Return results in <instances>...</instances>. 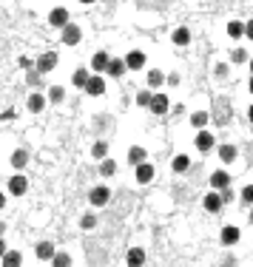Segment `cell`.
I'll list each match as a JSON object with an SVG mask.
<instances>
[{
    "label": "cell",
    "instance_id": "cell-25",
    "mask_svg": "<svg viewBox=\"0 0 253 267\" xmlns=\"http://www.w3.org/2000/svg\"><path fill=\"white\" fill-rule=\"evenodd\" d=\"M105 153H108V142H94V148H91V156L94 159H105Z\"/></svg>",
    "mask_w": 253,
    "mask_h": 267
},
{
    "label": "cell",
    "instance_id": "cell-29",
    "mask_svg": "<svg viewBox=\"0 0 253 267\" xmlns=\"http://www.w3.org/2000/svg\"><path fill=\"white\" fill-rule=\"evenodd\" d=\"M100 171H102V176H114V173H117V162H114V159H102Z\"/></svg>",
    "mask_w": 253,
    "mask_h": 267
},
{
    "label": "cell",
    "instance_id": "cell-15",
    "mask_svg": "<svg viewBox=\"0 0 253 267\" xmlns=\"http://www.w3.org/2000/svg\"><path fill=\"white\" fill-rule=\"evenodd\" d=\"M105 74H111V77H122V74H125V60H108Z\"/></svg>",
    "mask_w": 253,
    "mask_h": 267
},
{
    "label": "cell",
    "instance_id": "cell-1",
    "mask_svg": "<svg viewBox=\"0 0 253 267\" xmlns=\"http://www.w3.org/2000/svg\"><path fill=\"white\" fill-rule=\"evenodd\" d=\"M85 91H88V97H102L105 94V80L100 74H91L88 83H85Z\"/></svg>",
    "mask_w": 253,
    "mask_h": 267
},
{
    "label": "cell",
    "instance_id": "cell-22",
    "mask_svg": "<svg viewBox=\"0 0 253 267\" xmlns=\"http://www.w3.org/2000/svg\"><path fill=\"white\" fill-rule=\"evenodd\" d=\"M219 156H222V162H234L236 159V145H222Z\"/></svg>",
    "mask_w": 253,
    "mask_h": 267
},
{
    "label": "cell",
    "instance_id": "cell-36",
    "mask_svg": "<svg viewBox=\"0 0 253 267\" xmlns=\"http://www.w3.org/2000/svg\"><path fill=\"white\" fill-rule=\"evenodd\" d=\"M94 225H97V219L91 216V213H88V216H83V228H85V230H91Z\"/></svg>",
    "mask_w": 253,
    "mask_h": 267
},
{
    "label": "cell",
    "instance_id": "cell-4",
    "mask_svg": "<svg viewBox=\"0 0 253 267\" xmlns=\"http://www.w3.org/2000/svg\"><path fill=\"white\" fill-rule=\"evenodd\" d=\"M154 179V165L148 162V159H142L139 165H136V182L139 185H148Z\"/></svg>",
    "mask_w": 253,
    "mask_h": 267
},
{
    "label": "cell",
    "instance_id": "cell-23",
    "mask_svg": "<svg viewBox=\"0 0 253 267\" xmlns=\"http://www.w3.org/2000/svg\"><path fill=\"white\" fill-rule=\"evenodd\" d=\"M0 259H3V265H6V267H17L20 262H23V259H20V253H17V250H12V253H3Z\"/></svg>",
    "mask_w": 253,
    "mask_h": 267
},
{
    "label": "cell",
    "instance_id": "cell-18",
    "mask_svg": "<svg viewBox=\"0 0 253 267\" xmlns=\"http://www.w3.org/2000/svg\"><path fill=\"white\" fill-rule=\"evenodd\" d=\"M171 168H174L176 173H185L188 168H191V159H188L185 153H179V156H174V162H171Z\"/></svg>",
    "mask_w": 253,
    "mask_h": 267
},
{
    "label": "cell",
    "instance_id": "cell-32",
    "mask_svg": "<svg viewBox=\"0 0 253 267\" xmlns=\"http://www.w3.org/2000/svg\"><path fill=\"white\" fill-rule=\"evenodd\" d=\"M148 102H151V91L145 88V91H139V94H136V105H142V108H148Z\"/></svg>",
    "mask_w": 253,
    "mask_h": 267
},
{
    "label": "cell",
    "instance_id": "cell-2",
    "mask_svg": "<svg viewBox=\"0 0 253 267\" xmlns=\"http://www.w3.org/2000/svg\"><path fill=\"white\" fill-rule=\"evenodd\" d=\"M80 37H83L80 26H74V23H66V26H63V43H66V46H77Z\"/></svg>",
    "mask_w": 253,
    "mask_h": 267
},
{
    "label": "cell",
    "instance_id": "cell-6",
    "mask_svg": "<svg viewBox=\"0 0 253 267\" xmlns=\"http://www.w3.org/2000/svg\"><path fill=\"white\" fill-rule=\"evenodd\" d=\"M148 108H151L154 114H165L171 108V100L165 94H151V102H148Z\"/></svg>",
    "mask_w": 253,
    "mask_h": 267
},
{
    "label": "cell",
    "instance_id": "cell-9",
    "mask_svg": "<svg viewBox=\"0 0 253 267\" xmlns=\"http://www.w3.org/2000/svg\"><path fill=\"white\" fill-rule=\"evenodd\" d=\"M26 188H29V179H26V176H12V179H9V191H12V196H23Z\"/></svg>",
    "mask_w": 253,
    "mask_h": 267
},
{
    "label": "cell",
    "instance_id": "cell-21",
    "mask_svg": "<svg viewBox=\"0 0 253 267\" xmlns=\"http://www.w3.org/2000/svg\"><path fill=\"white\" fill-rule=\"evenodd\" d=\"M43 105H46V100H43L40 94H32V97H29V111H32V114H40Z\"/></svg>",
    "mask_w": 253,
    "mask_h": 267
},
{
    "label": "cell",
    "instance_id": "cell-46",
    "mask_svg": "<svg viewBox=\"0 0 253 267\" xmlns=\"http://www.w3.org/2000/svg\"><path fill=\"white\" fill-rule=\"evenodd\" d=\"M251 225H253V210H251Z\"/></svg>",
    "mask_w": 253,
    "mask_h": 267
},
{
    "label": "cell",
    "instance_id": "cell-14",
    "mask_svg": "<svg viewBox=\"0 0 253 267\" xmlns=\"http://www.w3.org/2000/svg\"><path fill=\"white\" fill-rule=\"evenodd\" d=\"M125 262H128V265H134V267L145 265V250H142V248H131L128 256H125Z\"/></svg>",
    "mask_w": 253,
    "mask_h": 267
},
{
    "label": "cell",
    "instance_id": "cell-44",
    "mask_svg": "<svg viewBox=\"0 0 253 267\" xmlns=\"http://www.w3.org/2000/svg\"><path fill=\"white\" fill-rule=\"evenodd\" d=\"M80 3H85V6H91V3H94V0H80Z\"/></svg>",
    "mask_w": 253,
    "mask_h": 267
},
{
    "label": "cell",
    "instance_id": "cell-26",
    "mask_svg": "<svg viewBox=\"0 0 253 267\" xmlns=\"http://www.w3.org/2000/svg\"><path fill=\"white\" fill-rule=\"evenodd\" d=\"M142 159H148L142 148H131V151H128V162H131V165H139Z\"/></svg>",
    "mask_w": 253,
    "mask_h": 267
},
{
    "label": "cell",
    "instance_id": "cell-28",
    "mask_svg": "<svg viewBox=\"0 0 253 267\" xmlns=\"http://www.w3.org/2000/svg\"><path fill=\"white\" fill-rule=\"evenodd\" d=\"M191 122H194V125H196V128H205V125H208V122H211V117H208V111H196V114H194V117H191Z\"/></svg>",
    "mask_w": 253,
    "mask_h": 267
},
{
    "label": "cell",
    "instance_id": "cell-19",
    "mask_svg": "<svg viewBox=\"0 0 253 267\" xmlns=\"http://www.w3.org/2000/svg\"><path fill=\"white\" fill-rule=\"evenodd\" d=\"M88 77H91V74H88L85 68H77V71L71 74V83L77 85V88H85V83H88Z\"/></svg>",
    "mask_w": 253,
    "mask_h": 267
},
{
    "label": "cell",
    "instance_id": "cell-27",
    "mask_svg": "<svg viewBox=\"0 0 253 267\" xmlns=\"http://www.w3.org/2000/svg\"><path fill=\"white\" fill-rule=\"evenodd\" d=\"M26 162H29V153L26 151H15L12 153V165L15 168H26Z\"/></svg>",
    "mask_w": 253,
    "mask_h": 267
},
{
    "label": "cell",
    "instance_id": "cell-42",
    "mask_svg": "<svg viewBox=\"0 0 253 267\" xmlns=\"http://www.w3.org/2000/svg\"><path fill=\"white\" fill-rule=\"evenodd\" d=\"M3 205H6V196H3V193H0V210H3Z\"/></svg>",
    "mask_w": 253,
    "mask_h": 267
},
{
    "label": "cell",
    "instance_id": "cell-34",
    "mask_svg": "<svg viewBox=\"0 0 253 267\" xmlns=\"http://www.w3.org/2000/svg\"><path fill=\"white\" fill-rule=\"evenodd\" d=\"M245 60H248V51H242V49L231 51V63H245Z\"/></svg>",
    "mask_w": 253,
    "mask_h": 267
},
{
    "label": "cell",
    "instance_id": "cell-31",
    "mask_svg": "<svg viewBox=\"0 0 253 267\" xmlns=\"http://www.w3.org/2000/svg\"><path fill=\"white\" fill-rule=\"evenodd\" d=\"M165 83V77H162V71H148V85L151 88H156V85Z\"/></svg>",
    "mask_w": 253,
    "mask_h": 267
},
{
    "label": "cell",
    "instance_id": "cell-7",
    "mask_svg": "<svg viewBox=\"0 0 253 267\" xmlns=\"http://www.w3.org/2000/svg\"><path fill=\"white\" fill-rule=\"evenodd\" d=\"M142 66H145V54H142V51H128V54H125V68L139 71Z\"/></svg>",
    "mask_w": 253,
    "mask_h": 267
},
{
    "label": "cell",
    "instance_id": "cell-8",
    "mask_svg": "<svg viewBox=\"0 0 253 267\" xmlns=\"http://www.w3.org/2000/svg\"><path fill=\"white\" fill-rule=\"evenodd\" d=\"M202 205H205V210H208V213H219L225 202H222V196H219V193H208V196L202 199Z\"/></svg>",
    "mask_w": 253,
    "mask_h": 267
},
{
    "label": "cell",
    "instance_id": "cell-17",
    "mask_svg": "<svg viewBox=\"0 0 253 267\" xmlns=\"http://www.w3.org/2000/svg\"><path fill=\"white\" fill-rule=\"evenodd\" d=\"M51 256H54V245H51V242H40V245H37V259L51 262Z\"/></svg>",
    "mask_w": 253,
    "mask_h": 267
},
{
    "label": "cell",
    "instance_id": "cell-3",
    "mask_svg": "<svg viewBox=\"0 0 253 267\" xmlns=\"http://www.w3.org/2000/svg\"><path fill=\"white\" fill-rule=\"evenodd\" d=\"M54 66H57V51H46V54H40V60H37V71H40V74H49Z\"/></svg>",
    "mask_w": 253,
    "mask_h": 267
},
{
    "label": "cell",
    "instance_id": "cell-24",
    "mask_svg": "<svg viewBox=\"0 0 253 267\" xmlns=\"http://www.w3.org/2000/svg\"><path fill=\"white\" fill-rule=\"evenodd\" d=\"M174 43H176V46H188V43H191V32H188V29H176V32H174Z\"/></svg>",
    "mask_w": 253,
    "mask_h": 267
},
{
    "label": "cell",
    "instance_id": "cell-11",
    "mask_svg": "<svg viewBox=\"0 0 253 267\" xmlns=\"http://www.w3.org/2000/svg\"><path fill=\"white\" fill-rule=\"evenodd\" d=\"M108 60H111V57H108L105 51H97V54L91 57V68H94L97 74H105V66H108Z\"/></svg>",
    "mask_w": 253,
    "mask_h": 267
},
{
    "label": "cell",
    "instance_id": "cell-41",
    "mask_svg": "<svg viewBox=\"0 0 253 267\" xmlns=\"http://www.w3.org/2000/svg\"><path fill=\"white\" fill-rule=\"evenodd\" d=\"M3 253H6V245H3V239H0V256H3Z\"/></svg>",
    "mask_w": 253,
    "mask_h": 267
},
{
    "label": "cell",
    "instance_id": "cell-47",
    "mask_svg": "<svg viewBox=\"0 0 253 267\" xmlns=\"http://www.w3.org/2000/svg\"><path fill=\"white\" fill-rule=\"evenodd\" d=\"M251 71H253V60H251Z\"/></svg>",
    "mask_w": 253,
    "mask_h": 267
},
{
    "label": "cell",
    "instance_id": "cell-45",
    "mask_svg": "<svg viewBox=\"0 0 253 267\" xmlns=\"http://www.w3.org/2000/svg\"><path fill=\"white\" fill-rule=\"evenodd\" d=\"M251 94H253V77H251Z\"/></svg>",
    "mask_w": 253,
    "mask_h": 267
},
{
    "label": "cell",
    "instance_id": "cell-38",
    "mask_svg": "<svg viewBox=\"0 0 253 267\" xmlns=\"http://www.w3.org/2000/svg\"><path fill=\"white\" fill-rule=\"evenodd\" d=\"M216 77L225 80V77H228V66H216Z\"/></svg>",
    "mask_w": 253,
    "mask_h": 267
},
{
    "label": "cell",
    "instance_id": "cell-5",
    "mask_svg": "<svg viewBox=\"0 0 253 267\" xmlns=\"http://www.w3.org/2000/svg\"><path fill=\"white\" fill-rule=\"evenodd\" d=\"M88 199H91L94 208H102V205H108V199H111V191H108L105 185H100V188H94V191H91V196H88Z\"/></svg>",
    "mask_w": 253,
    "mask_h": 267
},
{
    "label": "cell",
    "instance_id": "cell-20",
    "mask_svg": "<svg viewBox=\"0 0 253 267\" xmlns=\"http://www.w3.org/2000/svg\"><path fill=\"white\" fill-rule=\"evenodd\" d=\"M242 34H245V23L231 20V23H228V37H234V40H236V37H242Z\"/></svg>",
    "mask_w": 253,
    "mask_h": 267
},
{
    "label": "cell",
    "instance_id": "cell-39",
    "mask_svg": "<svg viewBox=\"0 0 253 267\" xmlns=\"http://www.w3.org/2000/svg\"><path fill=\"white\" fill-rule=\"evenodd\" d=\"M245 34L253 40V20H251V23H245Z\"/></svg>",
    "mask_w": 253,
    "mask_h": 267
},
{
    "label": "cell",
    "instance_id": "cell-37",
    "mask_svg": "<svg viewBox=\"0 0 253 267\" xmlns=\"http://www.w3.org/2000/svg\"><path fill=\"white\" fill-rule=\"evenodd\" d=\"M26 80H29V85H40V71H29Z\"/></svg>",
    "mask_w": 253,
    "mask_h": 267
},
{
    "label": "cell",
    "instance_id": "cell-30",
    "mask_svg": "<svg viewBox=\"0 0 253 267\" xmlns=\"http://www.w3.org/2000/svg\"><path fill=\"white\" fill-rule=\"evenodd\" d=\"M63 97H66V91H63L60 85H51L49 88V100L51 102H63Z\"/></svg>",
    "mask_w": 253,
    "mask_h": 267
},
{
    "label": "cell",
    "instance_id": "cell-16",
    "mask_svg": "<svg viewBox=\"0 0 253 267\" xmlns=\"http://www.w3.org/2000/svg\"><path fill=\"white\" fill-rule=\"evenodd\" d=\"M231 185V176L225 173V171H216L214 176H211V188H216V191H222V188H228Z\"/></svg>",
    "mask_w": 253,
    "mask_h": 267
},
{
    "label": "cell",
    "instance_id": "cell-33",
    "mask_svg": "<svg viewBox=\"0 0 253 267\" xmlns=\"http://www.w3.org/2000/svg\"><path fill=\"white\" fill-rule=\"evenodd\" d=\"M51 262H54V265H60V267H68V265H71V259H68L66 253H54V256H51Z\"/></svg>",
    "mask_w": 253,
    "mask_h": 267
},
{
    "label": "cell",
    "instance_id": "cell-43",
    "mask_svg": "<svg viewBox=\"0 0 253 267\" xmlns=\"http://www.w3.org/2000/svg\"><path fill=\"white\" fill-rule=\"evenodd\" d=\"M248 117H251V122H253V105H251V108H248Z\"/></svg>",
    "mask_w": 253,
    "mask_h": 267
},
{
    "label": "cell",
    "instance_id": "cell-35",
    "mask_svg": "<svg viewBox=\"0 0 253 267\" xmlns=\"http://www.w3.org/2000/svg\"><path fill=\"white\" fill-rule=\"evenodd\" d=\"M242 199L248 202V205H253V185H248V188L242 191Z\"/></svg>",
    "mask_w": 253,
    "mask_h": 267
},
{
    "label": "cell",
    "instance_id": "cell-13",
    "mask_svg": "<svg viewBox=\"0 0 253 267\" xmlns=\"http://www.w3.org/2000/svg\"><path fill=\"white\" fill-rule=\"evenodd\" d=\"M196 148L202 151V153L214 148V134H208V131H199V134H196Z\"/></svg>",
    "mask_w": 253,
    "mask_h": 267
},
{
    "label": "cell",
    "instance_id": "cell-10",
    "mask_svg": "<svg viewBox=\"0 0 253 267\" xmlns=\"http://www.w3.org/2000/svg\"><path fill=\"white\" fill-rule=\"evenodd\" d=\"M239 228H234V225H228V228H222V245H228V248H231V245H236L239 242Z\"/></svg>",
    "mask_w": 253,
    "mask_h": 267
},
{
    "label": "cell",
    "instance_id": "cell-12",
    "mask_svg": "<svg viewBox=\"0 0 253 267\" xmlns=\"http://www.w3.org/2000/svg\"><path fill=\"white\" fill-rule=\"evenodd\" d=\"M49 23L51 26H57V29H63V26L68 23V12L66 9H54V12L49 15Z\"/></svg>",
    "mask_w": 253,
    "mask_h": 267
},
{
    "label": "cell",
    "instance_id": "cell-40",
    "mask_svg": "<svg viewBox=\"0 0 253 267\" xmlns=\"http://www.w3.org/2000/svg\"><path fill=\"white\" fill-rule=\"evenodd\" d=\"M6 119H15V111H6V114H0V122H6Z\"/></svg>",
    "mask_w": 253,
    "mask_h": 267
}]
</instances>
